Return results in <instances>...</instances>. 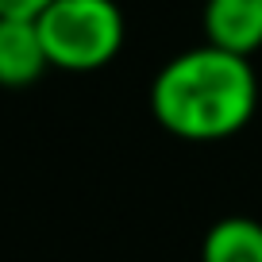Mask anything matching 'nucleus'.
<instances>
[{
	"instance_id": "f257e3e1",
	"label": "nucleus",
	"mask_w": 262,
	"mask_h": 262,
	"mask_svg": "<svg viewBox=\"0 0 262 262\" xmlns=\"http://www.w3.org/2000/svg\"><path fill=\"white\" fill-rule=\"evenodd\" d=\"M258 104V77L251 58L212 42L181 50L150 85V112L170 135L189 143H216L243 131Z\"/></svg>"
},
{
	"instance_id": "f03ea898",
	"label": "nucleus",
	"mask_w": 262,
	"mask_h": 262,
	"mask_svg": "<svg viewBox=\"0 0 262 262\" xmlns=\"http://www.w3.org/2000/svg\"><path fill=\"white\" fill-rule=\"evenodd\" d=\"M50 66L89 74L123 47V12L116 0H50L35 16Z\"/></svg>"
},
{
	"instance_id": "7ed1b4c3",
	"label": "nucleus",
	"mask_w": 262,
	"mask_h": 262,
	"mask_svg": "<svg viewBox=\"0 0 262 262\" xmlns=\"http://www.w3.org/2000/svg\"><path fill=\"white\" fill-rule=\"evenodd\" d=\"M205 39L220 50L251 58L262 50V0H205Z\"/></svg>"
},
{
	"instance_id": "20e7f679",
	"label": "nucleus",
	"mask_w": 262,
	"mask_h": 262,
	"mask_svg": "<svg viewBox=\"0 0 262 262\" xmlns=\"http://www.w3.org/2000/svg\"><path fill=\"white\" fill-rule=\"evenodd\" d=\"M50 66L35 19H0V85L27 89Z\"/></svg>"
},
{
	"instance_id": "39448f33",
	"label": "nucleus",
	"mask_w": 262,
	"mask_h": 262,
	"mask_svg": "<svg viewBox=\"0 0 262 262\" xmlns=\"http://www.w3.org/2000/svg\"><path fill=\"white\" fill-rule=\"evenodd\" d=\"M201 262H262V224L251 216H224L201 239Z\"/></svg>"
},
{
	"instance_id": "423d86ee",
	"label": "nucleus",
	"mask_w": 262,
	"mask_h": 262,
	"mask_svg": "<svg viewBox=\"0 0 262 262\" xmlns=\"http://www.w3.org/2000/svg\"><path fill=\"white\" fill-rule=\"evenodd\" d=\"M50 0H0V19H35Z\"/></svg>"
}]
</instances>
